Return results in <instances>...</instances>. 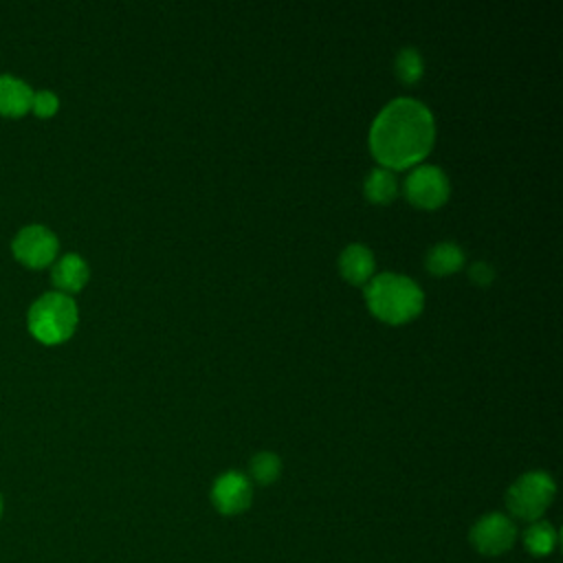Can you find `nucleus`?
<instances>
[{
  "label": "nucleus",
  "mask_w": 563,
  "mask_h": 563,
  "mask_svg": "<svg viewBox=\"0 0 563 563\" xmlns=\"http://www.w3.org/2000/svg\"><path fill=\"white\" fill-rule=\"evenodd\" d=\"M556 486L543 471L523 473L506 493L508 510L523 521H537L552 504Z\"/></svg>",
  "instance_id": "20e7f679"
},
{
  "label": "nucleus",
  "mask_w": 563,
  "mask_h": 563,
  "mask_svg": "<svg viewBox=\"0 0 563 563\" xmlns=\"http://www.w3.org/2000/svg\"><path fill=\"white\" fill-rule=\"evenodd\" d=\"M449 194V178L435 165H418L405 178V196L413 207L438 209L446 202Z\"/></svg>",
  "instance_id": "39448f33"
},
{
  "label": "nucleus",
  "mask_w": 563,
  "mask_h": 563,
  "mask_svg": "<svg viewBox=\"0 0 563 563\" xmlns=\"http://www.w3.org/2000/svg\"><path fill=\"white\" fill-rule=\"evenodd\" d=\"M33 88L13 75H0V114L22 117L31 110Z\"/></svg>",
  "instance_id": "9d476101"
},
{
  "label": "nucleus",
  "mask_w": 563,
  "mask_h": 563,
  "mask_svg": "<svg viewBox=\"0 0 563 563\" xmlns=\"http://www.w3.org/2000/svg\"><path fill=\"white\" fill-rule=\"evenodd\" d=\"M396 191H398V183H396V176L389 169L376 167L365 176L363 194L369 202L387 205L396 198Z\"/></svg>",
  "instance_id": "ddd939ff"
},
{
  "label": "nucleus",
  "mask_w": 563,
  "mask_h": 563,
  "mask_svg": "<svg viewBox=\"0 0 563 563\" xmlns=\"http://www.w3.org/2000/svg\"><path fill=\"white\" fill-rule=\"evenodd\" d=\"M251 482L240 471L222 473L211 488V501L222 515H240L251 506Z\"/></svg>",
  "instance_id": "6e6552de"
},
{
  "label": "nucleus",
  "mask_w": 563,
  "mask_h": 563,
  "mask_svg": "<svg viewBox=\"0 0 563 563\" xmlns=\"http://www.w3.org/2000/svg\"><path fill=\"white\" fill-rule=\"evenodd\" d=\"M435 123L431 110L411 97L389 101L369 128V150L380 167L407 169L418 165L433 147Z\"/></svg>",
  "instance_id": "f257e3e1"
},
{
  "label": "nucleus",
  "mask_w": 563,
  "mask_h": 563,
  "mask_svg": "<svg viewBox=\"0 0 563 563\" xmlns=\"http://www.w3.org/2000/svg\"><path fill=\"white\" fill-rule=\"evenodd\" d=\"M468 277H471V282L477 284V286H488V284L495 279V271H493L486 262H475V264H471V268H468Z\"/></svg>",
  "instance_id": "a211bd4d"
},
{
  "label": "nucleus",
  "mask_w": 563,
  "mask_h": 563,
  "mask_svg": "<svg viewBox=\"0 0 563 563\" xmlns=\"http://www.w3.org/2000/svg\"><path fill=\"white\" fill-rule=\"evenodd\" d=\"M464 251L455 242H438L427 251L424 264L427 271L435 277H444L451 273H457L464 266Z\"/></svg>",
  "instance_id": "f8f14e48"
},
{
  "label": "nucleus",
  "mask_w": 563,
  "mask_h": 563,
  "mask_svg": "<svg viewBox=\"0 0 563 563\" xmlns=\"http://www.w3.org/2000/svg\"><path fill=\"white\" fill-rule=\"evenodd\" d=\"M517 528L510 517L501 512H488L479 517L471 528V543L484 556H499L512 548Z\"/></svg>",
  "instance_id": "0eeeda50"
},
{
  "label": "nucleus",
  "mask_w": 563,
  "mask_h": 563,
  "mask_svg": "<svg viewBox=\"0 0 563 563\" xmlns=\"http://www.w3.org/2000/svg\"><path fill=\"white\" fill-rule=\"evenodd\" d=\"M523 545L534 556H545L556 548V530L548 521H532L523 532Z\"/></svg>",
  "instance_id": "4468645a"
},
{
  "label": "nucleus",
  "mask_w": 563,
  "mask_h": 563,
  "mask_svg": "<svg viewBox=\"0 0 563 563\" xmlns=\"http://www.w3.org/2000/svg\"><path fill=\"white\" fill-rule=\"evenodd\" d=\"M394 68H396V77L402 84H416L424 73V62H422V57L416 48L405 46V48L398 51Z\"/></svg>",
  "instance_id": "2eb2a0df"
},
{
  "label": "nucleus",
  "mask_w": 563,
  "mask_h": 563,
  "mask_svg": "<svg viewBox=\"0 0 563 563\" xmlns=\"http://www.w3.org/2000/svg\"><path fill=\"white\" fill-rule=\"evenodd\" d=\"M282 462L273 451H260L251 460V475L257 484H273L279 477Z\"/></svg>",
  "instance_id": "dca6fc26"
},
{
  "label": "nucleus",
  "mask_w": 563,
  "mask_h": 563,
  "mask_svg": "<svg viewBox=\"0 0 563 563\" xmlns=\"http://www.w3.org/2000/svg\"><path fill=\"white\" fill-rule=\"evenodd\" d=\"M77 319V303L70 299V295L57 290L37 297L26 314L29 332L46 345L66 341L75 332Z\"/></svg>",
  "instance_id": "7ed1b4c3"
},
{
  "label": "nucleus",
  "mask_w": 563,
  "mask_h": 563,
  "mask_svg": "<svg viewBox=\"0 0 563 563\" xmlns=\"http://www.w3.org/2000/svg\"><path fill=\"white\" fill-rule=\"evenodd\" d=\"M57 251L59 240L44 224H26L13 238V255L29 268H44L53 264Z\"/></svg>",
  "instance_id": "423d86ee"
},
{
  "label": "nucleus",
  "mask_w": 563,
  "mask_h": 563,
  "mask_svg": "<svg viewBox=\"0 0 563 563\" xmlns=\"http://www.w3.org/2000/svg\"><path fill=\"white\" fill-rule=\"evenodd\" d=\"M339 271L350 284H365L374 273V253L365 244H347L339 257Z\"/></svg>",
  "instance_id": "9b49d317"
},
{
  "label": "nucleus",
  "mask_w": 563,
  "mask_h": 563,
  "mask_svg": "<svg viewBox=\"0 0 563 563\" xmlns=\"http://www.w3.org/2000/svg\"><path fill=\"white\" fill-rule=\"evenodd\" d=\"M59 108V99L55 92L51 90H37L33 92V101H31V110L37 114V117H53Z\"/></svg>",
  "instance_id": "f3484780"
},
{
  "label": "nucleus",
  "mask_w": 563,
  "mask_h": 563,
  "mask_svg": "<svg viewBox=\"0 0 563 563\" xmlns=\"http://www.w3.org/2000/svg\"><path fill=\"white\" fill-rule=\"evenodd\" d=\"M0 515H2V495H0Z\"/></svg>",
  "instance_id": "6ab92c4d"
},
{
  "label": "nucleus",
  "mask_w": 563,
  "mask_h": 563,
  "mask_svg": "<svg viewBox=\"0 0 563 563\" xmlns=\"http://www.w3.org/2000/svg\"><path fill=\"white\" fill-rule=\"evenodd\" d=\"M365 301L374 317L398 325L418 317L424 295L413 279L398 273H380L365 286Z\"/></svg>",
  "instance_id": "f03ea898"
},
{
  "label": "nucleus",
  "mask_w": 563,
  "mask_h": 563,
  "mask_svg": "<svg viewBox=\"0 0 563 563\" xmlns=\"http://www.w3.org/2000/svg\"><path fill=\"white\" fill-rule=\"evenodd\" d=\"M88 275H90V271H88L86 260L77 253H66L53 264L51 282L57 288V292L70 295V292H77L86 286Z\"/></svg>",
  "instance_id": "1a4fd4ad"
}]
</instances>
